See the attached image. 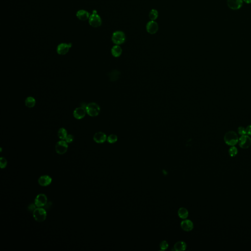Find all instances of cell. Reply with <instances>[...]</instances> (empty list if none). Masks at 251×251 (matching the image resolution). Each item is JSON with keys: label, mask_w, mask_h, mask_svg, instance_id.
I'll return each mask as SVG.
<instances>
[{"label": "cell", "mask_w": 251, "mask_h": 251, "mask_svg": "<svg viewBox=\"0 0 251 251\" xmlns=\"http://www.w3.org/2000/svg\"><path fill=\"white\" fill-rule=\"evenodd\" d=\"M52 179L48 175L42 176L38 180L39 185L42 186H48L52 183Z\"/></svg>", "instance_id": "obj_14"}, {"label": "cell", "mask_w": 251, "mask_h": 251, "mask_svg": "<svg viewBox=\"0 0 251 251\" xmlns=\"http://www.w3.org/2000/svg\"><path fill=\"white\" fill-rule=\"evenodd\" d=\"M36 100L32 97H29L26 98L25 100V105L27 107L32 108L34 107V105H36Z\"/></svg>", "instance_id": "obj_20"}, {"label": "cell", "mask_w": 251, "mask_h": 251, "mask_svg": "<svg viewBox=\"0 0 251 251\" xmlns=\"http://www.w3.org/2000/svg\"><path fill=\"white\" fill-rule=\"evenodd\" d=\"M111 39L114 43L117 45H119L125 42L126 40V36L123 31H116L112 34Z\"/></svg>", "instance_id": "obj_5"}, {"label": "cell", "mask_w": 251, "mask_h": 251, "mask_svg": "<svg viewBox=\"0 0 251 251\" xmlns=\"http://www.w3.org/2000/svg\"><path fill=\"white\" fill-rule=\"evenodd\" d=\"M86 112L91 117L97 116L100 112V107L95 103H91L86 105Z\"/></svg>", "instance_id": "obj_3"}, {"label": "cell", "mask_w": 251, "mask_h": 251, "mask_svg": "<svg viewBox=\"0 0 251 251\" xmlns=\"http://www.w3.org/2000/svg\"><path fill=\"white\" fill-rule=\"evenodd\" d=\"M238 135L235 131H228L224 136V141L229 146H235L238 142Z\"/></svg>", "instance_id": "obj_1"}, {"label": "cell", "mask_w": 251, "mask_h": 251, "mask_svg": "<svg viewBox=\"0 0 251 251\" xmlns=\"http://www.w3.org/2000/svg\"><path fill=\"white\" fill-rule=\"evenodd\" d=\"M158 16H159L158 12L155 9L151 10V12H150L149 14V18L150 19L151 21H155V20L157 19Z\"/></svg>", "instance_id": "obj_23"}, {"label": "cell", "mask_w": 251, "mask_h": 251, "mask_svg": "<svg viewBox=\"0 0 251 251\" xmlns=\"http://www.w3.org/2000/svg\"><path fill=\"white\" fill-rule=\"evenodd\" d=\"M238 144L242 149H247L251 145V138L247 135H243L239 138Z\"/></svg>", "instance_id": "obj_7"}, {"label": "cell", "mask_w": 251, "mask_h": 251, "mask_svg": "<svg viewBox=\"0 0 251 251\" xmlns=\"http://www.w3.org/2000/svg\"><path fill=\"white\" fill-rule=\"evenodd\" d=\"M146 30L150 34H154L159 30V25L155 21H149L146 25Z\"/></svg>", "instance_id": "obj_9"}, {"label": "cell", "mask_w": 251, "mask_h": 251, "mask_svg": "<svg viewBox=\"0 0 251 251\" xmlns=\"http://www.w3.org/2000/svg\"><path fill=\"white\" fill-rule=\"evenodd\" d=\"M7 159L5 157H2L0 159V167L2 169L5 168L7 165Z\"/></svg>", "instance_id": "obj_26"}, {"label": "cell", "mask_w": 251, "mask_h": 251, "mask_svg": "<svg viewBox=\"0 0 251 251\" xmlns=\"http://www.w3.org/2000/svg\"><path fill=\"white\" fill-rule=\"evenodd\" d=\"M246 133L247 135H251V125L248 126L246 129Z\"/></svg>", "instance_id": "obj_31"}, {"label": "cell", "mask_w": 251, "mask_h": 251, "mask_svg": "<svg viewBox=\"0 0 251 251\" xmlns=\"http://www.w3.org/2000/svg\"><path fill=\"white\" fill-rule=\"evenodd\" d=\"M117 140H118V137L116 135H110L107 138V141H108V142L111 144L116 142L117 141Z\"/></svg>", "instance_id": "obj_25"}, {"label": "cell", "mask_w": 251, "mask_h": 251, "mask_svg": "<svg viewBox=\"0 0 251 251\" xmlns=\"http://www.w3.org/2000/svg\"><path fill=\"white\" fill-rule=\"evenodd\" d=\"M33 216L36 221L38 222H44L47 217V212L45 209L38 207L36 208L33 212Z\"/></svg>", "instance_id": "obj_2"}, {"label": "cell", "mask_w": 251, "mask_h": 251, "mask_svg": "<svg viewBox=\"0 0 251 251\" xmlns=\"http://www.w3.org/2000/svg\"><path fill=\"white\" fill-rule=\"evenodd\" d=\"M238 153V150L235 146H232L228 150V154L231 157H234L237 155Z\"/></svg>", "instance_id": "obj_24"}, {"label": "cell", "mask_w": 251, "mask_h": 251, "mask_svg": "<svg viewBox=\"0 0 251 251\" xmlns=\"http://www.w3.org/2000/svg\"><path fill=\"white\" fill-rule=\"evenodd\" d=\"M93 140L97 143H103L107 140V136L105 133L98 132L94 135Z\"/></svg>", "instance_id": "obj_13"}, {"label": "cell", "mask_w": 251, "mask_h": 251, "mask_svg": "<svg viewBox=\"0 0 251 251\" xmlns=\"http://www.w3.org/2000/svg\"><path fill=\"white\" fill-rule=\"evenodd\" d=\"M67 143L63 140L58 141L55 145V151L59 155H63L66 153L68 150Z\"/></svg>", "instance_id": "obj_6"}, {"label": "cell", "mask_w": 251, "mask_h": 251, "mask_svg": "<svg viewBox=\"0 0 251 251\" xmlns=\"http://www.w3.org/2000/svg\"><path fill=\"white\" fill-rule=\"evenodd\" d=\"M122 53V49L120 46L116 45L112 47L111 49V54L114 57H119L121 55Z\"/></svg>", "instance_id": "obj_17"}, {"label": "cell", "mask_w": 251, "mask_h": 251, "mask_svg": "<svg viewBox=\"0 0 251 251\" xmlns=\"http://www.w3.org/2000/svg\"><path fill=\"white\" fill-rule=\"evenodd\" d=\"M243 1L247 3H251V0H243Z\"/></svg>", "instance_id": "obj_33"}, {"label": "cell", "mask_w": 251, "mask_h": 251, "mask_svg": "<svg viewBox=\"0 0 251 251\" xmlns=\"http://www.w3.org/2000/svg\"><path fill=\"white\" fill-rule=\"evenodd\" d=\"M228 5L232 10H237L239 9L242 5V0H228Z\"/></svg>", "instance_id": "obj_11"}, {"label": "cell", "mask_w": 251, "mask_h": 251, "mask_svg": "<svg viewBox=\"0 0 251 251\" xmlns=\"http://www.w3.org/2000/svg\"><path fill=\"white\" fill-rule=\"evenodd\" d=\"M238 133L241 135H246V129H245L243 127H239L238 128Z\"/></svg>", "instance_id": "obj_29"}, {"label": "cell", "mask_w": 251, "mask_h": 251, "mask_svg": "<svg viewBox=\"0 0 251 251\" xmlns=\"http://www.w3.org/2000/svg\"><path fill=\"white\" fill-rule=\"evenodd\" d=\"M120 72L118 70H113L109 74V77L110 81H116L119 78H120Z\"/></svg>", "instance_id": "obj_18"}, {"label": "cell", "mask_w": 251, "mask_h": 251, "mask_svg": "<svg viewBox=\"0 0 251 251\" xmlns=\"http://www.w3.org/2000/svg\"><path fill=\"white\" fill-rule=\"evenodd\" d=\"M36 206L35 204H30L28 207V211H33V212H34V210L36 209Z\"/></svg>", "instance_id": "obj_30"}, {"label": "cell", "mask_w": 251, "mask_h": 251, "mask_svg": "<svg viewBox=\"0 0 251 251\" xmlns=\"http://www.w3.org/2000/svg\"><path fill=\"white\" fill-rule=\"evenodd\" d=\"M179 216L181 219H186L188 217V211L184 207L180 208L178 211Z\"/></svg>", "instance_id": "obj_21"}, {"label": "cell", "mask_w": 251, "mask_h": 251, "mask_svg": "<svg viewBox=\"0 0 251 251\" xmlns=\"http://www.w3.org/2000/svg\"><path fill=\"white\" fill-rule=\"evenodd\" d=\"M57 135H58V137L60 138V140H64L68 135V133L67 130L65 129L62 128L58 130Z\"/></svg>", "instance_id": "obj_22"}, {"label": "cell", "mask_w": 251, "mask_h": 251, "mask_svg": "<svg viewBox=\"0 0 251 251\" xmlns=\"http://www.w3.org/2000/svg\"><path fill=\"white\" fill-rule=\"evenodd\" d=\"M47 197L44 194H40L36 196L34 201V204L38 207H44L47 203Z\"/></svg>", "instance_id": "obj_8"}, {"label": "cell", "mask_w": 251, "mask_h": 251, "mask_svg": "<svg viewBox=\"0 0 251 251\" xmlns=\"http://www.w3.org/2000/svg\"><path fill=\"white\" fill-rule=\"evenodd\" d=\"M74 137L73 135H69L67 136L65 140V141L67 143H71L72 142L74 141Z\"/></svg>", "instance_id": "obj_28"}, {"label": "cell", "mask_w": 251, "mask_h": 251, "mask_svg": "<svg viewBox=\"0 0 251 251\" xmlns=\"http://www.w3.org/2000/svg\"><path fill=\"white\" fill-rule=\"evenodd\" d=\"M77 17L81 21H86L89 19L90 14L85 10H79L76 13Z\"/></svg>", "instance_id": "obj_16"}, {"label": "cell", "mask_w": 251, "mask_h": 251, "mask_svg": "<svg viewBox=\"0 0 251 251\" xmlns=\"http://www.w3.org/2000/svg\"><path fill=\"white\" fill-rule=\"evenodd\" d=\"M174 249L176 251H182L186 249V243L183 241H179L174 245Z\"/></svg>", "instance_id": "obj_19"}, {"label": "cell", "mask_w": 251, "mask_h": 251, "mask_svg": "<svg viewBox=\"0 0 251 251\" xmlns=\"http://www.w3.org/2000/svg\"><path fill=\"white\" fill-rule=\"evenodd\" d=\"M160 247L161 250H165L168 247V244L166 241H163L160 244Z\"/></svg>", "instance_id": "obj_27"}, {"label": "cell", "mask_w": 251, "mask_h": 251, "mask_svg": "<svg viewBox=\"0 0 251 251\" xmlns=\"http://www.w3.org/2000/svg\"><path fill=\"white\" fill-rule=\"evenodd\" d=\"M86 109L84 107H78L75 109L73 112V115L75 118L77 119H81L84 118L86 115Z\"/></svg>", "instance_id": "obj_12"}, {"label": "cell", "mask_w": 251, "mask_h": 251, "mask_svg": "<svg viewBox=\"0 0 251 251\" xmlns=\"http://www.w3.org/2000/svg\"><path fill=\"white\" fill-rule=\"evenodd\" d=\"M51 205H52V203H51V202H48V203L47 202V204H46L45 206H44L45 209L48 210L49 208H51Z\"/></svg>", "instance_id": "obj_32"}, {"label": "cell", "mask_w": 251, "mask_h": 251, "mask_svg": "<svg viewBox=\"0 0 251 251\" xmlns=\"http://www.w3.org/2000/svg\"><path fill=\"white\" fill-rule=\"evenodd\" d=\"M71 47L72 44L71 43H61L57 47V53L60 55H65L68 53L69 49Z\"/></svg>", "instance_id": "obj_10"}, {"label": "cell", "mask_w": 251, "mask_h": 251, "mask_svg": "<svg viewBox=\"0 0 251 251\" xmlns=\"http://www.w3.org/2000/svg\"><path fill=\"white\" fill-rule=\"evenodd\" d=\"M89 24L93 28H98L102 25V19L100 16L98 14L96 10H93V13L89 17Z\"/></svg>", "instance_id": "obj_4"}, {"label": "cell", "mask_w": 251, "mask_h": 251, "mask_svg": "<svg viewBox=\"0 0 251 251\" xmlns=\"http://www.w3.org/2000/svg\"><path fill=\"white\" fill-rule=\"evenodd\" d=\"M181 225L183 230L186 232L191 231L192 230L194 227L193 223L189 220H185L182 221Z\"/></svg>", "instance_id": "obj_15"}]
</instances>
